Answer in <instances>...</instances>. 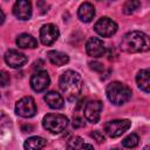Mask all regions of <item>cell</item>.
I'll use <instances>...</instances> for the list:
<instances>
[{
  "instance_id": "10",
  "label": "cell",
  "mask_w": 150,
  "mask_h": 150,
  "mask_svg": "<svg viewBox=\"0 0 150 150\" xmlns=\"http://www.w3.org/2000/svg\"><path fill=\"white\" fill-rule=\"evenodd\" d=\"M103 104L101 101H90L86 104L84 108V116L86 120L90 123H97L101 116V111H102Z\"/></svg>"
},
{
  "instance_id": "27",
  "label": "cell",
  "mask_w": 150,
  "mask_h": 150,
  "mask_svg": "<svg viewBox=\"0 0 150 150\" xmlns=\"http://www.w3.org/2000/svg\"><path fill=\"white\" fill-rule=\"evenodd\" d=\"M79 150H94V146H93L91 144H88V143H83Z\"/></svg>"
},
{
  "instance_id": "23",
  "label": "cell",
  "mask_w": 150,
  "mask_h": 150,
  "mask_svg": "<svg viewBox=\"0 0 150 150\" xmlns=\"http://www.w3.org/2000/svg\"><path fill=\"white\" fill-rule=\"evenodd\" d=\"M9 74L5 70H0V87H6L7 84H9Z\"/></svg>"
},
{
  "instance_id": "11",
  "label": "cell",
  "mask_w": 150,
  "mask_h": 150,
  "mask_svg": "<svg viewBox=\"0 0 150 150\" xmlns=\"http://www.w3.org/2000/svg\"><path fill=\"white\" fill-rule=\"evenodd\" d=\"M86 52L91 57H101L105 53L104 42L98 38H90L86 43Z\"/></svg>"
},
{
  "instance_id": "21",
  "label": "cell",
  "mask_w": 150,
  "mask_h": 150,
  "mask_svg": "<svg viewBox=\"0 0 150 150\" xmlns=\"http://www.w3.org/2000/svg\"><path fill=\"white\" fill-rule=\"evenodd\" d=\"M83 144V141L80 136H73L67 141V150H79L81 145Z\"/></svg>"
},
{
  "instance_id": "6",
  "label": "cell",
  "mask_w": 150,
  "mask_h": 150,
  "mask_svg": "<svg viewBox=\"0 0 150 150\" xmlns=\"http://www.w3.org/2000/svg\"><path fill=\"white\" fill-rule=\"evenodd\" d=\"M131 125V122L129 120H114L109 121L104 124V131L109 137L116 138L124 134Z\"/></svg>"
},
{
  "instance_id": "24",
  "label": "cell",
  "mask_w": 150,
  "mask_h": 150,
  "mask_svg": "<svg viewBox=\"0 0 150 150\" xmlns=\"http://www.w3.org/2000/svg\"><path fill=\"white\" fill-rule=\"evenodd\" d=\"M91 137H93V138H95V141H97V143H103V142L105 141V138H104L103 134H102L101 131H98V130L93 131V132H91Z\"/></svg>"
},
{
  "instance_id": "5",
  "label": "cell",
  "mask_w": 150,
  "mask_h": 150,
  "mask_svg": "<svg viewBox=\"0 0 150 150\" xmlns=\"http://www.w3.org/2000/svg\"><path fill=\"white\" fill-rule=\"evenodd\" d=\"M15 112L16 115L29 118L36 114V104L32 96H25L20 98L15 104Z\"/></svg>"
},
{
  "instance_id": "14",
  "label": "cell",
  "mask_w": 150,
  "mask_h": 150,
  "mask_svg": "<svg viewBox=\"0 0 150 150\" xmlns=\"http://www.w3.org/2000/svg\"><path fill=\"white\" fill-rule=\"evenodd\" d=\"M77 16L82 22H90L95 16V8L90 2H83L79 7Z\"/></svg>"
},
{
  "instance_id": "30",
  "label": "cell",
  "mask_w": 150,
  "mask_h": 150,
  "mask_svg": "<svg viewBox=\"0 0 150 150\" xmlns=\"http://www.w3.org/2000/svg\"><path fill=\"white\" fill-rule=\"evenodd\" d=\"M143 150H150V146H149V145L146 144V145H145V146L143 148Z\"/></svg>"
},
{
  "instance_id": "12",
  "label": "cell",
  "mask_w": 150,
  "mask_h": 150,
  "mask_svg": "<svg viewBox=\"0 0 150 150\" xmlns=\"http://www.w3.org/2000/svg\"><path fill=\"white\" fill-rule=\"evenodd\" d=\"M27 56L19 50L9 49L5 54V62L12 68H20L27 62Z\"/></svg>"
},
{
  "instance_id": "13",
  "label": "cell",
  "mask_w": 150,
  "mask_h": 150,
  "mask_svg": "<svg viewBox=\"0 0 150 150\" xmlns=\"http://www.w3.org/2000/svg\"><path fill=\"white\" fill-rule=\"evenodd\" d=\"M13 14L20 20H28L32 16V4L27 0H19L13 6Z\"/></svg>"
},
{
  "instance_id": "19",
  "label": "cell",
  "mask_w": 150,
  "mask_h": 150,
  "mask_svg": "<svg viewBox=\"0 0 150 150\" xmlns=\"http://www.w3.org/2000/svg\"><path fill=\"white\" fill-rule=\"evenodd\" d=\"M16 45L20 48H36L38 47V41L34 36L30 34H21L16 39Z\"/></svg>"
},
{
  "instance_id": "15",
  "label": "cell",
  "mask_w": 150,
  "mask_h": 150,
  "mask_svg": "<svg viewBox=\"0 0 150 150\" xmlns=\"http://www.w3.org/2000/svg\"><path fill=\"white\" fill-rule=\"evenodd\" d=\"M136 82H137L138 88L148 94L150 91V71H149V69H146V68L141 69L137 73Z\"/></svg>"
},
{
  "instance_id": "1",
  "label": "cell",
  "mask_w": 150,
  "mask_h": 150,
  "mask_svg": "<svg viewBox=\"0 0 150 150\" xmlns=\"http://www.w3.org/2000/svg\"><path fill=\"white\" fill-rule=\"evenodd\" d=\"M149 36L139 30L127 33L121 41V49L125 53H143L149 50Z\"/></svg>"
},
{
  "instance_id": "7",
  "label": "cell",
  "mask_w": 150,
  "mask_h": 150,
  "mask_svg": "<svg viewBox=\"0 0 150 150\" xmlns=\"http://www.w3.org/2000/svg\"><path fill=\"white\" fill-rule=\"evenodd\" d=\"M94 29L98 35L103 38H110L117 32V23L110 18L103 16L96 21Z\"/></svg>"
},
{
  "instance_id": "29",
  "label": "cell",
  "mask_w": 150,
  "mask_h": 150,
  "mask_svg": "<svg viewBox=\"0 0 150 150\" xmlns=\"http://www.w3.org/2000/svg\"><path fill=\"white\" fill-rule=\"evenodd\" d=\"M4 21H5V14H4V12L0 8V26L4 23Z\"/></svg>"
},
{
  "instance_id": "31",
  "label": "cell",
  "mask_w": 150,
  "mask_h": 150,
  "mask_svg": "<svg viewBox=\"0 0 150 150\" xmlns=\"http://www.w3.org/2000/svg\"><path fill=\"white\" fill-rule=\"evenodd\" d=\"M111 150H120V149H111Z\"/></svg>"
},
{
  "instance_id": "9",
  "label": "cell",
  "mask_w": 150,
  "mask_h": 150,
  "mask_svg": "<svg viewBox=\"0 0 150 150\" xmlns=\"http://www.w3.org/2000/svg\"><path fill=\"white\" fill-rule=\"evenodd\" d=\"M49 83H50V79H49V75L46 70L34 73L30 77V87L36 93L45 91L48 88Z\"/></svg>"
},
{
  "instance_id": "17",
  "label": "cell",
  "mask_w": 150,
  "mask_h": 150,
  "mask_svg": "<svg viewBox=\"0 0 150 150\" xmlns=\"http://www.w3.org/2000/svg\"><path fill=\"white\" fill-rule=\"evenodd\" d=\"M47 144V141L40 136H33L25 141V150H42Z\"/></svg>"
},
{
  "instance_id": "20",
  "label": "cell",
  "mask_w": 150,
  "mask_h": 150,
  "mask_svg": "<svg viewBox=\"0 0 150 150\" xmlns=\"http://www.w3.org/2000/svg\"><path fill=\"white\" fill-rule=\"evenodd\" d=\"M138 141H139V139H138V136H137L136 134H130V135H128L125 138H123V141H122V145H123L124 148L132 149V148L137 146Z\"/></svg>"
},
{
  "instance_id": "3",
  "label": "cell",
  "mask_w": 150,
  "mask_h": 150,
  "mask_svg": "<svg viewBox=\"0 0 150 150\" xmlns=\"http://www.w3.org/2000/svg\"><path fill=\"white\" fill-rule=\"evenodd\" d=\"M105 93L108 100L115 105H122L127 103L131 98V94H132L131 89L127 84L117 81L109 83L105 89Z\"/></svg>"
},
{
  "instance_id": "16",
  "label": "cell",
  "mask_w": 150,
  "mask_h": 150,
  "mask_svg": "<svg viewBox=\"0 0 150 150\" xmlns=\"http://www.w3.org/2000/svg\"><path fill=\"white\" fill-rule=\"evenodd\" d=\"M45 101L52 109H61L64 103L63 97L56 91H48L45 95Z\"/></svg>"
},
{
  "instance_id": "22",
  "label": "cell",
  "mask_w": 150,
  "mask_h": 150,
  "mask_svg": "<svg viewBox=\"0 0 150 150\" xmlns=\"http://www.w3.org/2000/svg\"><path fill=\"white\" fill-rule=\"evenodd\" d=\"M139 6H141V2H139V1H136V0L127 1V2L123 5V12H124V14H131V13H134L136 9H138Z\"/></svg>"
},
{
  "instance_id": "25",
  "label": "cell",
  "mask_w": 150,
  "mask_h": 150,
  "mask_svg": "<svg viewBox=\"0 0 150 150\" xmlns=\"http://www.w3.org/2000/svg\"><path fill=\"white\" fill-rule=\"evenodd\" d=\"M89 67L93 70H96V71H102L104 69L103 68V64L100 63V62H89Z\"/></svg>"
},
{
  "instance_id": "8",
  "label": "cell",
  "mask_w": 150,
  "mask_h": 150,
  "mask_svg": "<svg viewBox=\"0 0 150 150\" xmlns=\"http://www.w3.org/2000/svg\"><path fill=\"white\" fill-rule=\"evenodd\" d=\"M59 36H60V30L53 23L43 25L40 29V40L45 46L53 45L59 39Z\"/></svg>"
},
{
  "instance_id": "26",
  "label": "cell",
  "mask_w": 150,
  "mask_h": 150,
  "mask_svg": "<svg viewBox=\"0 0 150 150\" xmlns=\"http://www.w3.org/2000/svg\"><path fill=\"white\" fill-rule=\"evenodd\" d=\"M83 125H84V122H83V120H82L81 117H74V120H73V127H74L75 129L81 128V127H83Z\"/></svg>"
},
{
  "instance_id": "4",
  "label": "cell",
  "mask_w": 150,
  "mask_h": 150,
  "mask_svg": "<svg viewBox=\"0 0 150 150\" xmlns=\"http://www.w3.org/2000/svg\"><path fill=\"white\" fill-rule=\"evenodd\" d=\"M42 125L52 134H60L67 128L68 118L61 114H47L42 120Z\"/></svg>"
},
{
  "instance_id": "18",
  "label": "cell",
  "mask_w": 150,
  "mask_h": 150,
  "mask_svg": "<svg viewBox=\"0 0 150 150\" xmlns=\"http://www.w3.org/2000/svg\"><path fill=\"white\" fill-rule=\"evenodd\" d=\"M47 56H48L49 61L54 66H57V67L64 66L69 61V56L66 53H62V52H59V50H50V52H48Z\"/></svg>"
},
{
  "instance_id": "28",
  "label": "cell",
  "mask_w": 150,
  "mask_h": 150,
  "mask_svg": "<svg viewBox=\"0 0 150 150\" xmlns=\"http://www.w3.org/2000/svg\"><path fill=\"white\" fill-rule=\"evenodd\" d=\"M33 130V127L32 125H25V127H22V131L23 132H30Z\"/></svg>"
},
{
  "instance_id": "2",
  "label": "cell",
  "mask_w": 150,
  "mask_h": 150,
  "mask_svg": "<svg viewBox=\"0 0 150 150\" xmlns=\"http://www.w3.org/2000/svg\"><path fill=\"white\" fill-rule=\"evenodd\" d=\"M60 89L66 94L68 100L77 97L82 90V79L74 70H66L59 80Z\"/></svg>"
}]
</instances>
